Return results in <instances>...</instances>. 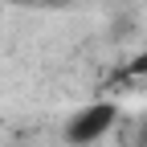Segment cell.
<instances>
[{"label": "cell", "mask_w": 147, "mask_h": 147, "mask_svg": "<svg viewBox=\"0 0 147 147\" xmlns=\"http://www.w3.org/2000/svg\"><path fill=\"white\" fill-rule=\"evenodd\" d=\"M115 123H119V106L115 102H90V106H82L78 115L65 123V143L69 147H90V143H98Z\"/></svg>", "instance_id": "1"}, {"label": "cell", "mask_w": 147, "mask_h": 147, "mask_svg": "<svg viewBox=\"0 0 147 147\" xmlns=\"http://www.w3.org/2000/svg\"><path fill=\"white\" fill-rule=\"evenodd\" d=\"M135 74H147V49L139 53V57H135Z\"/></svg>", "instance_id": "2"}, {"label": "cell", "mask_w": 147, "mask_h": 147, "mask_svg": "<svg viewBox=\"0 0 147 147\" xmlns=\"http://www.w3.org/2000/svg\"><path fill=\"white\" fill-rule=\"evenodd\" d=\"M135 147H147V119L139 123V139H135Z\"/></svg>", "instance_id": "3"}, {"label": "cell", "mask_w": 147, "mask_h": 147, "mask_svg": "<svg viewBox=\"0 0 147 147\" xmlns=\"http://www.w3.org/2000/svg\"><path fill=\"white\" fill-rule=\"evenodd\" d=\"M45 4H69V0H45Z\"/></svg>", "instance_id": "4"}]
</instances>
